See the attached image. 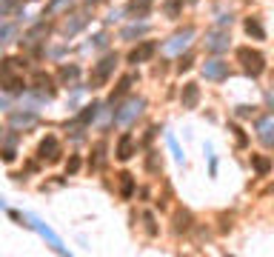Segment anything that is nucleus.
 <instances>
[{
	"mask_svg": "<svg viewBox=\"0 0 274 257\" xmlns=\"http://www.w3.org/2000/svg\"><path fill=\"white\" fill-rule=\"evenodd\" d=\"M237 60H240V66H243V71L245 74H252V78H257V74L266 71V57L260 55L257 49H252V46H240Z\"/></svg>",
	"mask_w": 274,
	"mask_h": 257,
	"instance_id": "f257e3e1",
	"label": "nucleus"
},
{
	"mask_svg": "<svg viewBox=\"0 0 274 257\" xmlns=\"http://www.w3.org/2000/svg\"><path fill=\"white\" fill-rule=\"evenodd\" d=\"M115 66H117V55H106L100 63H94L92 74H89V86H92V89L106 86V80H108V74L115 71Z\"/></svg>",
	"mask_w": 274,
	"mask_h": 257,
	"instance_id": "f03ea898",
	"label": "nucleus"
},
{
	"mask_svg": "<svg viewBox=\"0 0 274 257\" xmlns=\"http://www.w3.org/2000/svg\"><path fill=\"white\" fill-rule=\"evenodd\" d=\"M37 157L40 160H46V163H58L60 160V143H58V137H46L40 146H37Z\"/></svg>",
	"mask_w": 274,
	"mask_h": 257,
	"instance_id": "7ed1b4c3",
	"label": "nucleus"
},
{
	"mask_svg": "<svg viewBox=\"0 0 274 257\" xmlns=\"http://www.w3.org/2000/svg\"><path fill=\"white\" fill-rule=\"evenodd\" d=\"M29 220H32V226H35L37 232H40V235H43L46 240H49V246H51V249H54V251H60V254H66V249H63V243H60V237L54 235V232H51V228L46 226L43 220H37V217H29Z\"/></svg>",
	"mask_w": 274,
	"mask_h": 257,
	"instance_id": "20e7f679",
	"label": "nucleus"
},
{
	"mask_svg": "<svg viewBox=\"0 0 274 257\" xmlns=\"http://www.w3.org/2000/svg\"><path fill=\"white\" fill-rule=\"evenodd\" d=\"M229 46V32L223 29H211L209 35H206V49L209 52H223Z\"/></svg>",
	"mask_w": 274,
	"mask_h": 257,
	"instance_id": "39448f33",
	"label": "nucleus"
},
{
	"mask_svg": "<svg viewBox=\"0 0 274 257\" xmlns=\"http://www.w3.org/2000/svg\"><path fill=\"white\" fill-rule=\"evenodd\" d=\"M203 74L209 80H226L229 78V63H223V60H206Z\"/></svg>",
	"mask_w": 274,
	"mask_h": 257,
	"instance_id": "423d86ee",
	"label": "nucleus"
},
{
	"mask_svg": "<svg viewBox=\"0 0 274 257\" xmlns=\"http://www.w3.org/2000/svg\"><path fill=\"white\" fill-rule=\"evenodd\" d=\"M154 49H157V46H154L152 40H143L140 46H137V49L129 52V63H146V60H152Z\"/></svg>",
	"mask_w": 274,
	"mask_h": 257,
	"instance_id": "0eeeda50",
	"label": "nucleus"
},
{
	"mask_svg": "<svg viewBox=\"0 0 274 257\" xmlns=\"http://www.w3.org/2000/svg\"><path fill=\"white\" fill-rule=\"evenodd\" d=\"M180 103H183V109H197V103H200V86H197V83H186V86H183Z\"/></svg>",
	"mask_w": 274,
	"mask_h": 257,
	"instance_id": "6e6552de",
	"label": "nucleus"
},
{
	"mask_svg": "<svg viewBox=\"0 0 274 257\" xmlns=\"http://www.w3.org/2000/svg\"><path fill=\"white\" fill-rule=\"evenodd\" d=\"M117 160H129L131 155H134V137L126 132V135H120V140H117V149H115Z\"/></svg>",
	"mask_w": 274,
	"mask_h": 257,
	"instance_id": "1a4fd4ad",
	"label": "nucleus"
},
{
	"mask_svg": "<svg viewBox=\"0 0 274 257\" xmlns=\"http://www.w3.org/2000/svg\"><path fill=\"white\" fill-rule=\"evenodd\" d=\"M257 137L266 146H274V117H263V120L257 123Z\"/></svg>",
	"mask_w": 274,
	"mask_h": 257,
	"instance_id": "9d476101",
	"label": "nucleus"
},
{
	"mask_svg": "<svg viewBox=\"0 0 274 257\" xmlns=\"http://www.w3.org/2000/svg\"><path fill=\"white\" fill-rule=\"evenodd\" d=\"M152 0H129V14L131 17H149Z\"/></svg>",
	"mask_w": 274,
	"mask_h": 257,
	"instance_id": "9b49d317",
	"label": "nucleus"
},
{
	"mask_svg": "<svg viewBox=\"0 0 274 257\" xmlns=\"http://www.w3.org/2000/svg\"><path fill=\"white\" fill-rule=\"evenodd\" d=\"M117 177H120V197L129 200L131 192H134V177H131L129 171H123V174H117Z\"/></svg>",
	"mask_w": 274,
	"mask_h": 257,
	"instance_id": "f8f14e48",
	"label": "nucleus"
},
{
	"mask_svg": "<svg viewBox=\"0 0 274 257\" xmlns=\"http://www.w3.org/2000/svg\"><path fill=\"white\" fill-rule=\"evenodd\" d=\"M191 35H195L191 29H186L183 35H174V37H172V43H166V52H177V49H183V46L188 43V37H191Z\"/></svg>",
	"mask_w": 274,
	"mask_h": 257,
	"instance_id": "ddd939ff",
	"label": "nucleus"
},
{
	"mask_svg": "<svg viewBox=\"0 0 274 257\" xmlns=\"http://www.w3.org/2000/svg\"><path fill=\"white\" fill-rule=\"evenodd\" d=\"M97 103H92V106H83V112L77 114V120H74V126H86V123H92L94 120V114H97Z\"/></svg>",
	"mask_w": 274,
	"mask_h": 257,
	"instance_id": "4468645a",
	"label": "nucleus"
},
{
	"mask_svg": "<svg viewBox=\"0 0 274 257\" xmlns=\"http://www.w3.org/2000/svg\"><path fill=\"white\" fill-rule=\"evenodd\" d=\"M140 109H143V100H131L129 106H126V112L117 114V120H131L134 114H140Z\"/></svg>",
	"mask_w": 274,
	"mask_h": 257,
	"instance_id": "2eb2a0df",
	"label": "nucleus"
},
{
	"mask_svg": "<svg viewBox=\"0 0 274 257\" xmlns=\"http://www.w3.org/2000/svg\"><path fill=\"white\" fill-rule=\"evenodd\" d=\"M252 166H254V171H257V174H268V169H271V160H268V157H263V155H254L252 157Z\"/></svg>",
	"mask_w": 274,
	"mask_h": 257,
	"instance_id": "dca6fc26",
	"label": "nucleus"
},
{
	"mask_svg": "<svg viewBox=\"0 0 274 257\" xmlns=\"http://www.w3.org/2000/svg\"><path fill=\"white\" fill-rule=\"evenodd\" d=\"M83 26H86V17H83V14H74V20H66L63 23V32H66V35H74V32L83 29Z\"/></svg>",
	"mask_w": 274,
	"mask_h": 257,
	"instance_id": "f3484780",
	"label": "nucleus"
},
{
	"mask_svg": "<svg viewBox=\"0 0 274 257\" xmlns=\"http://www.w3.org/2000/svg\"><path fill=\"white\" fill-rule=\"evenodd\" d=\"M245 32H249V35H252L254 40H263V37H266V32H263V26H260V23L254 20V17H249V20H245Z\"/></svg>",
	"mask_w": 274,
	"mask_h": 257,
	"instance_id": "a211bd4d",
	"label": "nucleus"
},
{
	"mask_svg": "<svg viewBox=\"0 0 274 257\" xmlns=\"http://www.w3.org/2000/svg\"><path fill=\"white\" fill-rule=\"evenodd\" d=\"M134 83V74H126V78L120 80V83H117V89H115V94H112V103H115L117 97H123V94L129 92V86Z\"/></svg>",
	"mask_w": 274,
	"mask_h": 257,
	"instance_id": "6ab92c4d",
	"label": "nucleus"
},
{
	"mask_svg": "<svg viewBox=\"0 0 274 257\" xmlns=\"http://www.w3.org/2000/svg\"><path fill=\"white\" fill-rule=\"evenodd\" d=\"M60 78H63V83H74V80H77V66H63V69H60Z\"/></svg>",
	"mask_w": 274,
	"mask_h": 257,
	"instance_id": "aec40b11",
	"label": "nucleus"
},
{
	"mask_svg": "<svg viewBox=\"0 0 274 257\" xmlns=\"http://www.w3.org/2000/svg\"><path fill=\"white\" fill-rule=\"evenodd\" d=\"M103 151H106V143H97V146H94V157H92L94 169H100L103 166Z\"/></svg>",
	"mask_w": 274,
	"mask_h": 257,
	"instance_id": "412c9836",
	"label": "nucleus"
},
{
	"mask_svg": "<svg viewBox=\"0 0 274 257\" xmlns=\"http://www.w3.org/2000/svg\"><path fill=\"white\" fill-rule=\"evenodd\" d=\"M188 226H191V214H188V212L177 214V226H174V228H177V232H186Z\"/></svg>",
	"mask_w": 274,
	"mask_h": 257,
	"instance_id": "4be33fe9",
	"label": "nucleus"
},
{
	"mask_svg": "<svg viewBox=\"0 0 274 257\" xmlns=\"http://www.w3.org/2000/svg\"><path fill=\"white\" fill-rule=\"evenodd\" d=\"M166 140H169V149L174 151V157H177V160H183V149H180V143H177V137H174V135H169Z\"/></svg>",
	"mask_w": 274,
	"mask_h": 257,
	"instance_id": "5701e85b",
	"label": "nucleus"
},
{
	"mask_svg": "<svg viewBox=\"0 0 274 257\" xmlns=\"http://www.w3.org/2000/svg\"><path fill=\"white\" fill-rule=\"evenodd\" d=\"M143 223H146V232H149V235H157V226H154V214L146 212V214H143Z\"/></svg>",
	"mask_w": 274,
	"mask_h": 257,
	"instance_id": "b1692460",
	"label": "nucleus"
},
{
	"mask_svg": "<svg viewBox=\"0 0 274 257\" xmlns=\"http://www.w3.org/2000/svg\"><path fill=\"white\" fill-rule=\"evenodd\" d=\"M72 3H74V0H51V3H49V12H58V9H69Z\"/></svg>",
	"mask_w": 274,
	"mask_h": 257,
	"instance_id": "393cba45",
	"label": "nucleus"
},
{
	"mask_svg": "<svg viewBox=\"0 0 274 257\" xmlns=\"http://www.w3.org/2000/svg\"><path fill=\"white\" fill-rule=\"evenodd\" d=\"M77 169H80V157L72 155V157H69V163H66V171H69V174H74Z\"/></svg>",
	"mask_w": 274,
	"mask_h": 257,
	"instance_id": "a878e982",
	"label": "nucleus"
},
{
	"mask_svg": "<svg viewBox=\"0 0 274 257\" xmlns=\"http://www.w3.org/2000/svg\"><path fill=\"white\" fill-rule=\"evenodd\" d=\"M140 32H146V26H131L123 32V37H134V35H140Z\"/></svg>",
	"mask_w": 274,
	"mask_h": 257,
	"instance_id": "bb28decb",
	"label": "nucleus"
},
{
	"mask_svg": "<svg viewBox=\"0 0 274 257\" xmlns=\"http://www.w3.org/2000/svg\"><path fill=\"white\" fill-rule=\"evenodd\" d=\"M231 132H234V137H237L240 146H245V135H243V128H240V126H231Z\"/></svg>",
	"mask_w": 274,
	"mask_h": 257,
	"instance_id": "cd10ccee",
	"label": "nucleus"
},
{
	"mask_svg": "<svg viewBox=\"0 0 274 257\" xmlns=\"http://www.w3.org/2000/svg\"><path fill=\"white\" fill-rule=\"evenodd\" d=\"M3 160H6V163H12V160H15V149H12V146H6V149H3Z\"/></svg>",
	"mask_w": 274,
	"mask_h": 257,
	"instance_id": "c85d7f7f",
	"label": "nucleus"
},
{
	"mask_svg": "<svg viewBox=\"0 0 274 257\" xmlns=\"http://www.w3.org/2000/svg\"><path fill=\"white\" fill-rule=\"evenodd\" d=\"M166 12L172 14V17H174V14H177V3H174V0H172V3H166Z\"/></svg>",
	"mask_w": 274,
	"mask_h": 257,
	"instance_id": "c756f323",
	"label": "nucleus"
},
{
	"mask_svg": "<svg viewBox=\"0 0 274 257\" xmlns=\"http://www.w3.org/2000/svg\"><path fill=\"white\" fill-rule=\"evenodd\" d=\"M188 66H191V57H180V71L188 69Z\"/></svg>",
	"mask_w": 274,
	"mask_h": 257,
	"instance_id": "7c9ffc66",
	"label": "nucleus"
},
{
	"mask_svg": "<svg viewBox=\"0 0 274 257\" xmlns=\"http://www.w3.org/2000/svg\"><path fill=\"white\" fill-rule=\"evenodd\" d=\"M271 86H274V71H271Z\"/></svg>",
	"mask_w": 274,
	"mask_h": 257,
	"instance_id": "2f4dec72",
	"label": "nucleus"
}]
</instances>
